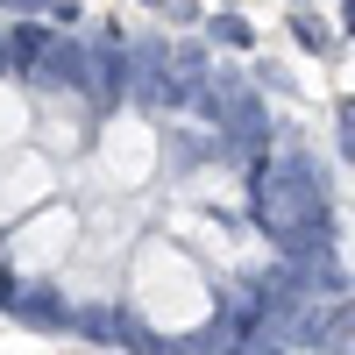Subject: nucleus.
<instances>
[{
  "label": "nucleus",
  "mask_w": 355,
  "mask_h": 355,
  "mask_svg": "<svg viewBox=\"0 0 355 355\" xmlns=\"http://www.w3.org/2000/svg\"><path fill=\"white\" fill-rule=\"evenodd\" d=\"M256 220L263 234H277L284 249H320V234H327V192H320V178L306 164H270L256 178Z\"/></svg>",
  "instance_id": "1"
},
{
  "label": "nucleus",
  "mask_w": 355,
  "mask_h": 355,
  "mask_svg": "<svg viewBox=\"0 0 355 355\" xmlns=\"http://www.w3.org/2000/svg\"><path fill=\"white\" fill-rule=\"evenodd\" d=\"M284 28H291V36H299L306 50H334V36H327V21H320L313 8H291V15H284Z\"/></svg>",
  "instance_id": "2"
},
{
  "label": "nucleus",
  "mask_w": 355,
  "mask_h": 355,
  "mask_svg": "<svg viewBox=\"0 0 355 355\" xmlns=\"http://www.w3.org/2000/svg\"><path fill=\"white\" fill-rule=\"evenodd\" d=\"M206 36L227 43V50H249V43H256V28H249L242 15H214V21H206Z\"/></svg>",
  "instance_id": "3"
},
{
  "label": "nucleus",
  "mask_w": 355,
  "mask_h": 355,
  "mask_svg": "<svg viewBox=\"0 0 355 355\" xmlns=\"http://www.w3.org/2000/svg\"><path fill=\"white\" fill-rule=\"evenodd\" d=\"M8 57H28V64H43V57H50V36H43V28H15V36H8Z\"/></svg>",
  "instance_id": "4"
},
{
  "label": "nucleus",
  "mask_w": 355,
  "mask_h": 355,
  "mask_svg": "<svg viewBox=\"0 0 355 355\" xmlns=\"http://www.w3.org/2000/svg\"><path fill=\"white\" fill-rule=\"evenodd\" d=\"M21 15H50V21H78V0H8Z\"/></svg>",
  "instance_id": "5"
},
{
  "label": "nucleus",
  "mask_w": 355,
  "mask_h": 355,
  "mask_svg": "<svg viewBox=\"0 0 355 355\" xmlns=\"http://www.w3.org/2000/svg\"><path fill=\"white\" fill-rule=\"evenodd\" d=\"M164 21H199V0H164Z\"/></svg>",
  "instance_id": "6"
},
{
  "label": "nucleus",
  "mask_w": 355,
  "mask_h": 355,
  "mask_svg": "<svg viewBox=\"0 0 355 355\" xmlns=\"http://www.w3.org/2000/svg\"><path fill=\"white\" fill-rule=\"evenodd\" d=\"M341 36H355V0H341Z\"/></svg>",
  "instance_id": "7"
},
{
  "label": "nucleus",
  "mask_w": 355,
  "mask_h": 355,
  "mask_svg": "<svg viewBox=\"0 0 355 355\" xmlns=\"http://www.w3.org/2000/svg\"><path fill=\"white\" fill-rule=\"evenodd\" d=\"M0 71H8V36H0Z\"/></svg>",
  "instance_id": "8"
},
{
  "label": "nucleus",
  "mask_w": 355,
  "mask_h": 355,
  "mask_svg": "<svg viewBox=\"0 0 355 355\" xmlns=\"http://www.w3.org/2000/svg\"><path fill=\"white\" fill-rule=\"evenodd\" d=\"M227 8H234V0H227Z\"/></svg>",
  "instance_id": "9"
}]
</instances>
